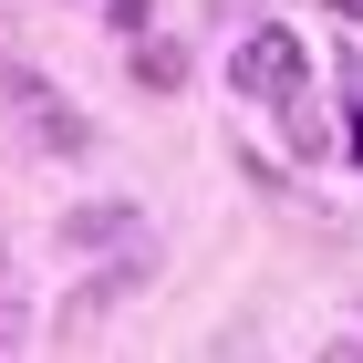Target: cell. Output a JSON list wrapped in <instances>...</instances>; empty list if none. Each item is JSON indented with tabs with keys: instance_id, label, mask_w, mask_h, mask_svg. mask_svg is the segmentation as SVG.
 I'll list each match as a JSON object with an SVG mask.
<instances>
[{
	"instance_id": "7a4b0ae2",
	"label": "cell",
	"mask_w": 363,
	"mask_h": 363,
	"mask_svg": "<svg viewBox=\"0 0 363 363\" xmlns=\"http://www.w3.org/2000/svg\"><path fill=\"white\" fill-rule=\"evenodd\" d=\"M228 84L250 94V104H301V84H311V52H301V31H280V21H259L239 52H228Z\"/></svg>"
},
{
	"instance_id": "8992f818",
	"label": "cell",
	"mask_w": 363,
	"mask_h": 363,
	"mask_svg": "<svg viewBox=\"0 0 363 363\" xmlns=\"http://www.w3.org/2000/svg\"><path fill=\"white\" fill-rule=\"evenodd\" d=\"M0 311H11V259H0Z\"/></svg>"
},
{
	"instance_id": "6da1fadb",
	"label": "cell",
	"mask_w": 363,
	"mask_h": 363,
	"mask_svg": "<svg viewBox=\"0 0 363 363\" xmlns=\"http://www.w3.org/2000/svg\"><path fill=\"white\" fill-rule=\"evenodd\" d=\"M0 104H11L21 145H42V156H84V145H94V114L73 104L52 73H31V62H11V73H0Z\"/></svg>"
},
{
	"instance_id": "5b68a950",
	"label": "cell",
	"mask_w": 363,
	"mask_h": 363,
	"mask_svg": "<svg viewBox=\"0 0 363 363\" xmlns=\"http://www.w3.org/2000/svg\"><path fill=\"white\" fill-rule=\"evenodd\" d=\"M135 84H187V52H167V42H135Z\"/></svg>"
},
{
	"instance_id": "3957f363",
	"label": "cell",
	"mask_w": 363,
	"mask_h": 363,
	"mask_svg": "<svg viewBox=\"0 0 363 363\" xmlns=\"http://www.w3.org/2000/svg\"><path fill=\"white\" fill-rule=\"evenodd\" d=\"M62 250H145V208L135 197H104V208H73V218H62Z\"/></svg>"
},
{
	"instance_id": "277c9868",
	"label": "cell",
	"mask_w": 363,
	"mask_h": 363,
	"mask_svg": "<svg viewBox=\"0 0 363 363\" xmlns=\"http://www.w3.org/2000/svg\"><path fill=\"white\" fill-rule=\"evenodd\" d=\"M145 270H156V250H114L104 270H94L84 291H73V311H62V322H73V333H84L94 311H114V301H135V291H145Z\"/></svg>"
}]
</instances>
